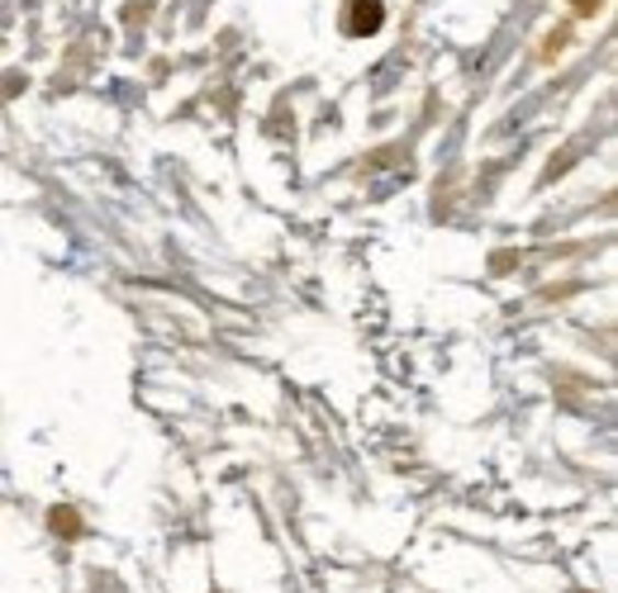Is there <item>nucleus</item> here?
<instances>
[{
    "label": "nucleus",
    "mask_w": 618,
    "mask_h": 593,
    "mask_svg": "<svg viewBox=\"0 0 618 593\" xmlns=\"http://www.w3.org/2000/svg\"><path fill=\"white\" fill-rule=\"evenodd\" d=\"M385 20V10H381V0H352V10H348V34H377Z\"/></svg>",
    "instance_id": "nucleus-1"
},
{
    "label": "nucleus",
    "mask_w": 618,
    "mask_h": 593,
    "mask_svg": "<svg viewBox=\"0 0 618 593\" xmlns=\"http://www.w3.org/2000/svg\"><path fill=\"white\" fill-rule=\"evenodd\" d=\"M53 527H57V532H67V537H77V532H81V527H77V513H67V509H57V513H53Z\"/></svg>",
    "instance_id": "nucleus-2"
},
{
    "label": "nucleus",
    "mask_w": 618,
    "mask_h": 593,
    "mask_svg": "<svg viewBox=\"0 0 618 593\" xmlns=\"http://www.w3.org/2000/svg\"><path fill=\"white\" fill-rule=\"evenodd\" d=\"M571 5H576V10H581V14H591V10H595V5H599V0H571Z\"/></svg>",
    "instance_id": "nucleus-3"
}]
</instances>
